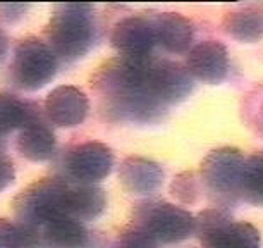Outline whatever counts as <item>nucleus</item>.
<instances>
[{"label": "nucleus", "mask_w": 263, "mask_h": 248, "mask_svg": "<svg viewBox=\"0 0 263 248\" xmlns=\"http://www.w3.org/2000/svg\"><path fill=\"white\" fill-rule=\"evenodd\" d=\"M97 24L90 4H59L43 29V42L59 61L74 62L91 50Z\"/></svg>", "instance_id": "obj_2"}, {"label": "nucleus", "mask_w": 263, "mask_h": 248, "mask_svg": "<svg viewBox=\"0 0 263 248\" xmlns=\"http://www.w3.org/2000/svg\"><path fill=\"white\" fill-rule=\"evenodd\" d=\"M69 183L64 178L48 176L23 188L12 200V210L19 224L42 233V227L59 216H66Z\"/></svg>", "instance_id": "obj_3"}, {"label": "nucleus", "mask_w": 263, "mask_h": 248, "mask_svg": "<svg viewBox=\"0 0 263 248\" xmlns=\"http://www.w3.org/2000/svg\"><path fill=\"white\" fill-rule=\"evenodd\" d=\"M17 152L31 162H47L57 152V138L47 114L33 119L19 130L16 141Z\"/></svg>", "instance_id": "obj_14"}, {"label": "nucleus", "mask_w": 263, "mask_h": 248, "mask_svg": "<svg viewBox=\"0 0 263 248\" xmlns=\"http://www.w3.org/2000/svg\"><path fill=\"white\" fill-rule=\"evenodd\" d=\"M186 69L195 79L206 85H220L229 73L227 48L215 40H205L187 52Z\"/></svg>", "instance_id": "obj_10"}, {"label": "nucleus", "mask_w": 263, "mask_h": 248, "mask_svg": "<svg viewBox=\"0 0 263 248\" xmlns=\"http://www.w3.org/2000/svg\"><path fill=\"white\" fill-rule=\"evenodd\" d=\"M234 221L224 207H212L195 217V235L203 248H210L213 241L222 235Z\"/></svg>", "instance_id": "obj_19"}, {"label": "nucleus", "mask_w": 263, "mask_h": 248, "mask_svg": "<svg viewBox=\"0 0 263 248\" xmlns=\"http://www.w3.org/2000/svg\"><path fill=\"white\" fill-rule=\"evenodd\" d=\"M59 59L52 48L38 37H26L19 40L9 76L12 85L24 92H36L47 86L55 78L59 69Z\"/></svg>", "instance_id": "obj_4"}, {"label": "nucleus", "mask_w": 263, "mask_h": 248, "mask_svg": "<svg viewBox=\"0 0 263 248\" xmlns=\"http://www.w3.org/2000/svg\"><path fill=\"white\" fill-rule=\"evenodd\" d=\"M42 241L47 248H86L90 235L81 221L59 216L42 227Z\"/></svg>", "instance_id": "obj_16"}, {"label": "nucleus", "mask_w": 263, "mask_h": 248, "mask_svg": "<svg viewBox=\"0 0 263 248\" xmlns=\"http://www.w3.org/2000/svg\"><path fill=\"white\" fill-rule=\"evenodd\" d=\"M150 57H112L91 76V88L110 121L152 124L163 117L167 107L152 95L146 85Z\"/></svg>", "instance_id": "obj_1"}, {"label": "nucleus", "mask_w": 263, "mask_h": 248, "mask_svg": "<svg viewBox=\"0 0 263 248\" xmlns=\"http://www.w3.org/2000/svg\"><path fill=\"white\" fill-rule=\"evenodd\" d=\"M110 45L124 57L152 56L157 37L148 14L121 19L110 33Z\"/></svg>", "instance_id": "obj_9"}, {"label": "nucleus", "mask_w": 263, "mask_h": 248, "mask_svg": "<svg viewBox=\"0 0 263 248\" xmlns=\"http://www.w3.org/2000/svg\"><path fill=\"white\" fill-rule=\"evenodd\" d=\"M171 193L176 200H179L184 205H193L200 198V183L196 180V174L191 171L181 172L179 176L174 178L171 185Z\"/></svg>", "instance_id": "obj_24"}, {"label": "nucleus", "mask_w": 263, "mask_h": 248, "mask_svg": "<svg viewBox=\"0 0 263 248\" xmlns=\"http://www.w3.org/2000/svg\"><path fill=\"white\" fill-rule=\"evenodd\" d=\"M43 111L53 126L74 128L84 122L90 111V100L79 88L61 85L47 95Z\"/></svg>", "instance_id": "obj_11"}, {"label": "nucleus", "mask_w": 263, "mask_h": 248, "mask_svg": "<svg viewBox=\"0 0 263 248\" xmlns=\"http://www.w3.org/2000/svg\"><path fill=\"white\" fill-rule=\"evenodd\" d=\"M16 180V169H14V164L7 155H4L0 150V193L6 191L9 186L12 185Z\"/></svg>", "instance_id": "obj_27"}, {"label": "nucleus", "mask_w": 263, "mask_h": 248, "mask_svg": "<svg viewBox=\"0 0 263 248\" xmlns=\"http://www.w3.org/2000/svg\"><path fill=\"white\" fill-rule=\"evenodd\" d=\"M43 114L45 111L38 103L0 92V145L9 133L14 130H23L28 122Z\"/></svg>", "instance_id": "obj_17"}, {"label": "nucleus", "mask_w": 263, "mask_h": 248, "mask_svg": "<svg viewBox=\"0 0 263 248\" xmlns=\"http://www.w3.org/2000/svg\"><path fill=\"white\" fill-rule=\"evenodd\" d=\"M29 4H0V21L6 24H16L26 16Z\"/></svg>", "instance_id": "obj_26"}, {"label": "nucleus", "mask_w": 263, "mask_h": 248, "mask_svg": "<svg viewBox=\"0 0 263 248\" xmlns=\"http://www.w3.org/2000/svg\"><path fill=\"white\" fill-rule=\"evenodd\" d=\"M146 85L158 102L171 107L184 102L191 95L195 78L182 64L152 56L146 67Z\"/></svg>", "instance_id": "obj_7"}, {"label": "nucleus", "mask_w": 263, "mask_h": 248, "mask_svg": "<svg viewBox=\"0 0 263 248\" xmlns=\"http://www.w3.org/2000/svg\"><path fill=\"white\" fill-rule=\"evenodd\" d=\"M114 152L100 141H84L64 157V171L78 185H97L112 172Z\"/></svg>", "instance_id": "obj_8"}, {"label": "nucleus", "mask_w": 263, "mask_h": 248, "mask_svg": "<svg viewBox=\"0 0 263 248\" xmlns=\"http://www.w3.org/2000/svg\"><path fill=\"white\" fill-rule=\"evenodd\" d=\"M42 233L19 222L0 219V248H40Z\"/></svg>", "instance_id": "obj_22"}, {"label": "nucleus", "mask_w": 263, "mask_h": 248, "mask_svg": "<svg viewBox=\"0 0 263 248\" xmlns=\"http://www.w3.org/2000/svg\"><path fill=\"white\" fill-rule=\"evenodd\" d=\"M155 28L157 43L171 54H184L193 48L195 26L187 17L177 12H148Z\"/></svg>", "instance_id": "obj_12"}, {"label": "nucleus", "mask_w": 263, "mask_h": 248, "mask_svg": "<svg viewBox=\"0 0 263 248\" xmlns=\"http://www.w3.org/2000/svg\"><path fill=\"white\" fill-rule=\"evenodd\" d=\"M246 158L237 148L224 147L212 150L200 166L201 180L208 191L220 200L234 202L239 190V181Z\"/></svg>", "instance_id": "obj_6"}, {"label": "nucleus", "mask_w": 263, "mask_h": 248, "mask_svg": "<svg viewBox=\"0 0 263 248\" xmlns=\"http://www.w3.org/2000/svg\"><path fill=\"white\" fill-rule=\"evenodd\" d=\"M237 197L251 205L263 207V153L246 158Z\"/></svg>", "instance_id": "obj_20"}, {"label": "nucleus", "mask_w": 263, "mask_h": 248, "mask_svg": "<svg viewBox=\"0 0 263 248\" xmlns=\"http://www.w3.org/2000/svg\"><path fill=\"white\" fill-rule=\"evenodd\" d=\"M116 248H160V243L146 229L131 222L119 233Z\"/></svg>", "instance_id": "obj_25"}, {"label": "nucleus", "mask_w": 263, "mask_h": 248, "mask_svg": "<svg viewBox=\"0 0 263 248\" xmlns=\"http://www.w3.org/2000/svg\"><path fill=\"white\" fill-rule=\"evenodd\" d=\"M107 209V195L97 185L71 186L66 197V216L86 222L98 219Z\"/></svg>", "instance_id": "obj_15"}, {"label": "nucleus", "mask_w": 263, "mask_h": 248, "mask_svg": "<svg viewBox=\"0 0 263 248\" xmlns=\"http://www.w3.org/2000/svg\"><path fill=\"white\" fill-rule=\"evenodd\" d=\"M241 117L253 133L263 136V85L253 88L242 97Z\"/></svg>", "instance_id": "obj_23"}, {"label": "nucleus", "mask_w": 263, "mask_h": 248, "mask_svg": "<svg viewBox=\"0 0 263 248\" xmlns=\"http://www.w3.org/2000/svg\"><path fill=\"white\" fill-rule=\"evenodd\" d=\"M222 28L231 38L241 43H255L263 38V11L258 7H242L226 12Z\"/></svg>", "instance_id": "obj_18"}, {"label": "nucleus", "mask_w": 263, "mask_h": 248, "mask_svg": "<svg viewBox=\"0 0 263 248\" xmlns=\"http://www.w3.org/2000/svg\"><path fill=\"white\" fill-rule=\"evenodd\" d=\"M119 181L131 195L146 197L162 186L163 169L160 164L152 158L131 155L124 158L119 167Z\"/></svg>", "instance_id": "obj_13"}, {"label": "nucleus", "mask_w": 263, "mask_h": 248, "mask_svg": "<svg viewBox=\"0 0 263 248\" xmlns=\"http://www.w3.org/2000/svg\"><path fill=\"white\" fill-rule=\"evenodd\" d=\"M261 236L250 222L232 221L210 248H260Z\"/></svg>", "instance_id": "obj_21"}, {"label": "nucleus", "mask_w": 263, "mask_h": 248, "mask_svg": "<svg viewBox=\"0 0 263 248\" xmlns=\"http://www.w3.org/2000/svg\"><path fill=\"white\" fill-rule=\"evenodd\" d=\"M131 222L146 229L160 245H176L195 235V216L168 202L145 200L136 203Z\"/></svg>", "instance_id": "obj_5"}, {"label": "nucleus", "mask_w": 263, "mask_h": 248, "mask_svg": "<svg viewBox=\"0 0 263 248\" xmlns=\"http://www.w3.org/2000/svg\"><path fill=\"white\" fill-rule=\"evenodd\" d=\"M9 45H11V43H9V37L6 34V31L0 28V62H4V59L7 57Z\"/></svg>", "instance_id": "obj_28"}]
</instances>
